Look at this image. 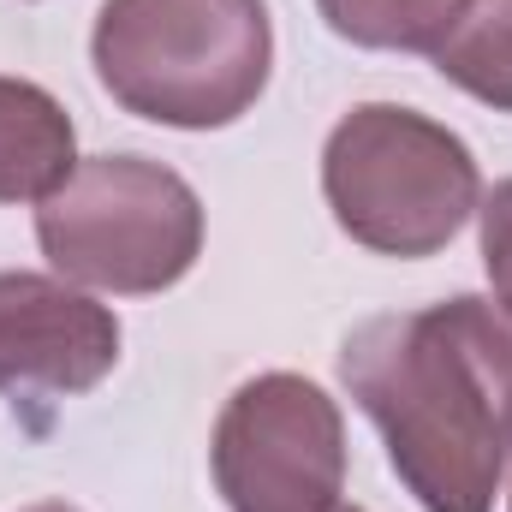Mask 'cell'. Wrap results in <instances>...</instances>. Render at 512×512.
Returning <instances> with one entry per match:
<instances>
[{"mask_svg": "<svg viewBox=\"0 0 512 512\" xmlns=\"http://www.w3.org/2000/svg\"><path fill=\"white\" fill-rule=\"evenodd\" d=\"M209 465L233 512H328L346 489L340 405L292 370L251 376L215 417Z\"/></svg>", "mask_w": 512, "mask_h": 512, "instance_id": "obj_5", "label": "cell"}, {"mask_svg": "<svg viewBox=\"0 0 512 512\" xmlns=\"http://www.w3.org/2000/svg\"><path fill=\"white\" fill-rule=\"evenodd\" d=\"M36 245L78 286L167 292L203 256V203L149 155H90L36 203Z\"/></svg>", "mask_w": 512, "mask_h": 512, "instance_id": "obj_4", "label": "cell"}, {"mask_svg": "<svg viewBox=\"0 0 512 512\" xmlns=\"http://www.w3.org/2000/svg\"><path fill=\"white\" fill-rule=\"evenodd\" d=\"M78 167L72 114L30 78H0V203H42Z\"/></svg>", "mask_w": 512, "mask_h": 512, "instance_id": "obj_7", "label": "cell"}, {"mask_svg": "<svg viewBox=\"0 0 512 512\" xmlns=\"http://www.w3.org/2000/svg\"><path fill=\"white\" fill-rule=\"evenodd\" d=\"M477 221H483V268L495 280V304L512 316V179H501L477 203Z\"/></svg>", "mask_w": 512, "mask_h": 512, "instance_id": "obj_11", "label": "cell"}, {"mask_svg": "<svg viewBox=\"0 0 512 512\" xmlns=\"http://www.w3.org/2000/svg\"><path fill=\"white\" fill-rule=\"evenodd\" d=\"M120 364V316L90 292L0 268V393H90Z\"/></svg>", "mask_w": 512, "mask_h": 512, "instance_id": "obj_6", "label": "cell"}, {"mask_svg": "<svg viewBox=\"0 0 512 512\" xmlns=\"http://www.w3.org/2000/svg\"><path fill=\"white\" fill-rule=\"evenodd\" d=\"M465 310H471V334L489 358V376H495V399H501V435H507V459H512V316L495 298H471L465 292ZM512 512V501H507Z\"/></svg>", "mask_w": 512, "mask_h": 512, "instance_id": "obj_10", "label": "cell"}, {"mask_svg": "<svg viewBox=\"0 0 512 512\" xmlns=\"http://www.w3.org/2000/svg\"><path fill=\"white\" fill-rule=\"evenodd\" d=\"M316 6L334 36L382 54H435L465 12V0H316Z\"/></svg>", "mask_w": 512, "mask_h": 512, "instance_id": "obj_9", "label": "cell"}, {"mask_svg": "<svg viewBox=\"0 0 512 512\" xmlns=\"http://www.w3.org/2000/svg\"><path fill=\"white\" fill-rule=\"evenodd\" d=\"M328 512H364V507H346V501H334V507H328Z\"/></svg>", "mask_w": 512, "mask_h": 512, "instance_id": "obj_13", "label": "cell"}, {"mask_svg": "<svg viewBox=\"0 0 512 512\" xmlns=\"http://www.w3.org/2000/svg\"><path fill=\"white\" fill-rule=\"evenodd\" d=\"M340 382L382 429L423 512H495L507 435L465 298L370 316L340 346Z\"/></svg>", "mask_w": 512, "mask_h": 512, "instance_id": "obj_1", "label": "cell"}, {"mask_svg": "<svg viewBox=\"0 0 512 512\" xmlns=\"http://www.w3.org/2000/svg\"><path fill=\"white\" fill-rule=\"evenodd\" d=\"M24 512H78V507H66V501H42V507H24Z\"/></svg>", "mask_w": 512, "mask_h": 512, "instance_id": "obj_12", "label": "cell"}, {"mask_svg": "<svg viewBox=\"0 0 512 512\" xmlns=\"http://www.w3.org/2000/svg\"><path fill=\"white\" fill-rule=\"evenodd\" d=\"M90 60L102 90L137 120L221 131L268 90L274 24L262 0H108Z\"/></svg>", "mask_w": 512, "mask_h": 512, "instance_id": "obj_2", "label": "cell"}, {"mask_svg": "<svg viewBox=\"0 0 512 512\" xmlns=\"http://www.w3.org/2000/svg\"><path fill=\"white\" fill-rule=\"evenodd\" d=\"M322 197L352 245L376 256H435L459 239V227L483 203L477 155L441 120L364 102L322 143Z\"/></svg>", "mask_w": 512, "mask_h": 512, "instance_id": "obj_3", "label": "cell"}, {"mask_svg": "<svg viewBox=\"0 0 512 512\" xmlns=\"http://www.w3.org/2000/svg\"><path fill=\"white\" fill-rule=\"evenodd\" d=\"M429 60L483 108L512 114V0H465L459 24L441 36Z\"/></svg>", "mask_w": 512, "mask_h": 512, "instance_id": "obj_8", "label": "cell"}]
</instances>
